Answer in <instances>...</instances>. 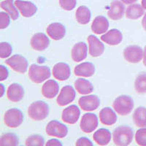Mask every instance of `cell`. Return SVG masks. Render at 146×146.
<instances>
[{
	"instance_id": "1",
	"label": "cell",
	"mask_w": 146,
	"mask_h": 146,
	"mask_svg": "<svg viewBox=\"0 0 146 146\" xmlns=\"http://www.w3.org/2000/svg\"><path fill=\"white\" fill-rule=\"evenodd\" d=\"M134 137V133L131 127L121 126L114 130L113 134V142L115 145L126 146L131 144Z\"/></svg>"
},
{
	"instance_id": "2",
	"label": "cell",
	"mask_w": 146,
	"mask_h": 146,
	"mask_svg": "<svg viewBox=\"0 0 146 146\" xmlns=\"http://www.w3.org/2000/svg\"><path fill=\"white\" fill-rule=\"evenodd\" d=\"M49 106L43 101H36L32 103L28 108V115L34 121H42L48 116Z\"/></svg>"
},
{
	"instance_id": "3",
	"label": "cell",
	"mask_w": 146,
	"mask_h": 146,
	"mask_svg": "<svg viewBox=\"0 0 146 146\" xmlns=\"http://www.w3.org/2000/svg\"><path fill=\"white\" fill-rule=\"evenodd\" d=\"M51 75L50 70L48 66H39L33 64L30 66L29 70V77L32 82L35 83H41Z\"/></svg>"
},
{
	"instance_id": "4",
	"label": "cell",
	"mask_w": 146,
	"mask_h": 146,
	"mask_svg": "<svg viewBox=\"0 0 146 146\" xmlns=\"http://www.w3.org/2000/svg\"><path fill=\"white\" fill-rule=\"evenodd\" d=\"M115 111L121 115H127L134 108V101L129 96L122 95L117 97L113 104Z\"/></svg>"
},
{
	"instance_id": "5",
	"label": "cell",
	"mask_w": 146,
	"mask_h": 146,
	"mask_svg": "<svg viewBox=\"0 0 146 146\" xmlns=\"http://www.w3.org/2000/svg\"><path fill=\"white\" fill-rule=\"evenodd\" d=\"M24 117L23 114L18 108L8 110L4 115V122L5 125L10 128H17L23 123Z\"/></svg>"
},
{
	"instance_id": "6",
	"label": "cell",
	"mask_w": 146,
	"mask_h": 146,
	"mask_svg": "<svg viewBox=\"0 0 146 146\" xmlns=\"http://www.w3.org/2000/svg\"><path fill=\"white\" fill-rule=\"evenodd\" d=\"M45 131L47 135L50 137L64 138L68 134V128L59 121L53 120L48 123Z\"/></svg>"
},
{
	"instance_id": "7",
	"label": "cell",
	"mask_w": 146,
	"mask_h": 146,
	"mask_svg": "<svg viewBox=\"0 0 146 146\" xmlns=\"http://www.w3.org/2000/svg\"><path fill=\"white\" fill-rule=\"evenodd\" d=\"M6 64L10 66L14 71L18 73H25L28 69V62L27 58L21 55L15 54L5 61Z\"/></svg>"
},
{
	"instance_id": "8",
	"label": "cell",
	"mask_w": 146,
	"mask_h": 146,
	"mask_svg": "<svg viewBox=\"0 0 146 146\" xmlns=\"http://www.w3.org/2000/svg\"><path fill=\"white\" fill-rule=\"evenodd\" d=\"M143 50L138 45H130L125 48L123 57L128 62L132 64L139 63L143 58Z\"/></svg>"
},
{
	"instance_id": "9",
	"label": "cell",
	"mask_w": 146,
	"mask_h": 146,
	"mask_svg": "<svg viewBox=\"0 0 146 146\" xmlns=\"http://www.w3.org/2000/svg\"><path fill=\"white\" fill-rule=\"evenodd\" d=\"M80 129L85 133H91L98 126V118L96 114L86 113L82 116L80 121Z\"/></svg>"
},
{
	"instance_id": "10",
	"label": "cell",
	"mask_w": 146,
	"mask_h": 146,
	"mask_svg": "<svg viewBox=\"0 0 146 146\" xmlns=\"http://www.w3.org/2000/svg\"><path fill=\"white\" fill-rule=\"evenodd\" d=\"M76 96V92L71 86L63 87L57 96L56 102L59 106H66L70 102H72Z\"/></svg>"
},
{
	"instance_id": "11",
	"label": "cell",
	"mask_w": 146,
	"mask_h": 146,
	"mask_svg": "<svg viewBox=\"0 0 146 146\" xmlns=\"http://www.w3.org/2000/svg\"><path fill=\"white\" fill-rule=\"evenodd\" d=\"M78 104L84 111H93L100 107V100L96 95H88L80 97Z\"/></svg>"
},
{
	"instance_id": "12",
	"label": "cell",
	"mask_w": 146,
	"mask_h": 146,
	"mask_svg": "<svg viewBox=\"0 0 146 146\" xmlns=\"http://www.w3.org/2000/svg\"><path fill=\"white\" fill-rule=\"evenodd\" d=\"M80 115V110L75 105H70L65 108L62 112V119L64 122L69 124H75L77 123Z\"/></svg>"
},
{
	"instance_id": "13",
	"label": "cell",
	"mask_w": 146,
	"mask_h": 146,
	"mask_svg": "<svg viewBox=\"0 0 146 146\" xmlns=\"http://www.w3.org/2000/svg\"><path fill=\"white\" fill-rule=\"evenodd\" d=\"M30 44L34 50L42 51L48 48L50 45V40L45 34L36 33L32 37Z\"/></svg>"
},
{
	"instance_id": "14",
	"label": "cell",
	"mask_w": 146,
	"mask_h": 146,
	"mask_svg": "<svg viewBox=\"0 0 146 146\" xmlns=\"http://www.w3.org/2000/svg\"><path fill=\"white\" fill-rule=\"evenodd\" d=\"M125 13V7L123 2L118 0H113L110 5V8L108 11V15L112 20H120L123 18Z\"/></svg>"
},
{
	"instance_id": "15",
	"label": "cell",
	"mask_w": 146,
	"mask_h": 146,
	"mask_svg": "<svg viewBox=\"0 0 146 146\" xmlns=\"http://www.w3.org/2000/svg\"><path fill=\"white\" fill-rule=\"evenodd\" d=\"M88 42L89 46V54L92 57H99L105 51V45L94 35L88 36Z\"/></svg>"
},
{
	"instance_id": "16",
	"label": "cell",
	"mask_w": 146,
	"mask_h": 146,
	"mask_svg": "<svg viewBox=\"0 0 146 146\" xmlns=\"http://www.w3.org/2000/svg\"><path fill=\"white\" fill-rule=\"evenodd\" d=\"M71 75V70L67 64L60 62L55 64L53 68V76L55 79L63 81L67 80Z\"/></svg>"
},
{
	"instance_id": "17",
	"label": "cell",
	"mask_w": 146,
	"mask_h": 146,
	"mask_svg": "<svg viewBox=\"0 0 146 146\" xmlns=\"http://www.w3.org/2000/svg\"><path fill=\"white\" fill-rule=\"evenodd\" d=\"M15 5L21 12V15L26 18H29L35 15L37 11V7L34 3L28 1L16 0Z\"/></svg>"
},
{
	"instance_id": "18",
	"label": "cell",
	"mask_w": 146,
	"mask_h": 146,
	"mask_svg": "<svg viewBox=\"0 0 146 146\" xmlns=\"http://www.w3.org/2000/svg\"><path fill=\"white\" fill-rule=\"evenodd\" d=\"M47 34L54 40H62L66 35V28L61 23H52L46 29Z\"/></svg>"
},
{
	"instance_id": "19",
	"label": "cell",
	"mask_w": 146,
	"mask_h": 146,
	"mask_svg": "<svg viewBox=\"0 0 146 146\" xmlns=\"http://www.w3.org/2000/svg\"><path fill=\"white\" fill-rule=\"evenodd\" d=\"M88 47L83 42H80L75 44L72 49L71 56L74 62H80L87 57Z\"/></svg>"
},
{
	"instance_id": "20",
	"label": "cell",
	"mask_w": 146,
	"mask_h": 146,
	"mask_svg": "<svg viewBox=\"0 0 146 146\" xmlns=\"http://www.w3.org/2000/svg\"><path fill=\"white\" fill-rule=\"evenodd\" d=\"M7 96L13 102H20L24 96V89L20 84L13 83L7 88Z\"/></svg>"
},
{
	"instance_id": "21",
	"label": "cell",
	"mask_w": 146,
	"mask_h": 146,
	"mask_svg": "<svg viewBox=\"0 0 146 146\" xmlns=\"http://www.w3.org/2000/svg\"><path fill=\"white\" fill-rule=\"evenodd\" d=\"M101 40L110 45H117L123 40V35L116 29L108 31L101 36Z\"/></svg>"
},
{
	"instance_id": "22",
	"label": "cell",
	"mask_w": 146,
	"mask_h": 146,
	"mask_svg": "<svg viewBox=\"0 0 146 146\" xmlns=\"http://www.w3.org/2000/svg\"><path fill=\"white\" fill-rule=\"evenodd\" d=\"M59 91V86L54 80H48L42 87V94L47 99H53L56 96Z\"/></svg>"
},
{
	"instance_id": "23",
	"label": "cell",
	"mask_w": 146,
	"mask_h": 146,
	"mask_svg": "<svg viewBox=\"0 0 146 146\" xmlns=\"http://www.w3.org/2000/svg\"><path fill=\"white\" fill-rule=\"evenodd\" d=\"M95 72V66L91 62H83L77 65L74 69V73L76 76L89 78L93 76Z\"/></svg>"
},
{
	"instance_id": "24",
	"label": "cell",
	"mask_w": 146,
	"mask_h": 146,
	"mask_svg": "<svg viewBox=\"0 0 146 146\" xmlns=\"http://www.w3.org/2000/svg\"><path fill=\"white\" fill-rule=\"evenodd\" d=\"M117 115L110 108H105L100 112V120L101 123L106 126H112L117 122Z\"/></svg>"
},
{
	"instance_id": "25",
	"label": "cell",
	"mask_w": 146,
	"mask_h": 146,
	"mask_svg": "<svg viewBox=\"0 0 146 146\" xmlns=\"http://www.w3.org/2000/svg\"><path fill=\"white\" fill-rule=\"evenodd\" d=\"M109 28V22L105 16L99 15L94 18L91 24V30L96 35L105 33Z\"/></svg>"
},
{
	"instance_id": "26",
	"label": "cell",
	"mask_w": 146,
	"mask_h": 146,
	"mask_svg": "<svg viewBox=\"0 0 146 146\" xmlns=\"http://www.w3.org/2000/svg\"><path fill=\"white\" fill-rule=\"evenodd\" d=\"M95 143L99 145H107L111 140V133L106 129H100L93 135Z\"/></svg>"
},
{
	"instance_id": "27",
	"label": "cell",
	"mask_w": 146,
	"mask_h": 146,
	"mask_svg": "<svg viewBox=\"0 0 146 146\" xmlns=\"http://www.w3.org/2000/svg\"><path fill=\"white\" fill-rule=\"evenodd\" d=\"M145 13V9L139 4H131L126 8V16L131 20H137L143 16Z\"/></svg>"
},
{
	"instance_id": "28",
	"label": "cell",
	"mask_w": 146,
	"mask_h": 146,
	"mask_svg": "<svg viewBox=\"0 0 146 146\" xmlns=\"http://www.w3.org/2000/svg\"><path fill=\"white\" fill-rule=\"evenodd\" d=\"M75 88L80 94H89L94 91L93 85L90 81L83 78L77 79L75 82Z\"/></svg>"
},
{
	"instance_id": "29",
	"label": "cell",
	"mask_w": 146,
	"mask_h": 146,
	"mask_svg": "<svg viewBox=\"0 0 146 146\" xmlns=\"http://www.w3.org/2000/svg\"><path fill=\"white\" fill-rule=\"evenodd\" d=\"M75 17L78 22L82 25H86L91 21V10L86 6L82 5L78 7L75 13Z\"/></svg>"
},
{
	"instance_id": "30",
	"label": "cell",
	"mask_w": 146,
	"mask_h": 146,
	"mask_svg": "<svg viewBox=\"0 0 146 146\" xmlns=\"http://www.w3.org/2000/svg\"><path fill=\"white\" fill-rule=\"evenodd\" d=\"M133 121L137 127H146V108L139 107L133 113Z\"/></svg>"
},
{
	"instance_id": "31",
	"label": "cell",
	"mask_w": 146,
	"mask_h": 146,
	"mask_svg": "<svg viewBox=\"0 0 146 146\" xmlns=\"http://www.w3.org/2000/svg\"><path fill=\"white\" fill-rule=\"evenodd\" d=\"M0 6L6 13L10 15L12 20L15 21L19 18V13L18 8H16L15 3H13V0H5L1 2Z\"/></svg>"
},
{
	"instance_id": "32",
	"label": "cell",
	"mask_w": 146,
	"mask_h": 146,
	"mask_svg": "<svg viewBox=\"0 0 146 146\" xmlns=\"http://www.w3.org/2000/svg\"><path fill=\"white\" fill-rule=\"evenodd\" d=\"M18 145H19V139L17 135L13 133L4 134L0 138V145L15 146Z\"/></svg>"
},
{
	"instance_id": "33",
	"label": "cell",
	"mask_w": 146,
	"mask_h": 146,
	"mask_svg": "<svg viewBox=\"0 0 146 146\" xmlns=\"http://www.w3.org/2000/svg\"><path fill=\"white\" fill-rule=\"evenodd\" d=\"M135 88L138 94L146 93V72H141L135 79Z\"/></svg>"
},
{
	"instance_id": "34",
	"label": "cell",
	"mask_w": 146,
	"mask_h": 146,
	"mask_svg": "<svg viewBox=\"0 0 146 146\" xmlns=\"http://www.w3.org/2000/svg\"><path fill=\"white\" fill-rule=\"evenodd\" d=\"M25 145L27 146H42L45 144V139L42 136L38 135H33L29 137L26 139Z\"/></svg>"
},
{
	"instance_id": "35",
	"label": "cell",
	"mask_w": 146,
	"mask_h": 146,
	"mask_svg": "<svg viewBox=\"0 0 146 146\" xmlns=\"http://www.w3.org/2000/svg\"><path fill=\"white\" fill-rule=\"evenodd\" d=\"M13 52L12 46L6 42H2L0 43V57L5 58L9 57Z\"/></svg>"
},
{
	"instance_id": "36",
	"label": "cell",
	"mask_w": 146,
	"mask_h": 146,
	"mask_svg": "<svg viewBox=\"0 0 146 146\" xmlns=\"http://www.w3.org/2000/svg\"><path fill=\"white\" fill-rule=\"evenodd\" d=\"M135 141L139 145L146 146V128H142L136 131Z\"/></svg>"
},
{
	"instance_id": "37",
	"label": "cell",
	"mask_w": 146,
	"mask_h": 146,
	"mask_svg": "<svg viewBox=\"0 0 146 146\" xmlns=\"http://www.w3.org/2000/svg\"><path fill=\"white\" fill-rule=\"evenodd\" d=\"M77 0H59L60 7L64 10L70 11L76 7Z\"/></svg>"
},
{
	"instance_id": "38",
	"label": "cell",
	"mask_w": 146,
	"mask_h": 146,
	"mask_svg": "<svg viewBox=\"0 0 146 146\" xmlns=\"http://www.w3.org/2000/svg\"><path fill=\"white\" fill-rule=\"evenodd\" d=\"M0 18H1V23H0V29H6L9 26L10 23V18L7 13H5V12H1L0 13Z\"/></svg>"
},
{
	"instance_id": "39",
	"label": "cell",
	"mask_w": 146,
	"mask_h": 146,
	"mask_svg": "<svg viewBox=\"0 0 146 146\" xmlns=\"http://www.w3.org/2000/svg\"><path fill=\"white\" fill-rule=\"evenodd\" d=\"M77 146H93L92 142L86 137H80L75 143Z\"/></svg>"
},
{
	"instance_id": "40",
	"label": "cell",
	"mask_w": 146,
	"mask_h": 146,
	"mask_svg": "<svg viewBox=\"0 0 146 146\" xmlns=\"http://www.w3.org/2000/svg\"><path fill=\"white\" fill-rule=\"evenodd\" d=\"M9 72L3 65H0V80L3 81L8 78Z\"/></svg>"
},
{
	"instance_id": "41",
	"label": "cell",
	"mask_w": 146,
	"mask_h": 146,
	"mask_svg": "<svg viewBox=\"0 0 146 146\" xmlns=\"http://www.w3.org/2000/svg\"><path fill=\"white\" fill-rule=\"evenodd\" d=\"M46 146H62V143L56 139H51L45 143Z\"/></svg>"
},
{
	"instance_id": "42",
	"label": "cell",
	"mask_w": 146,
	"mask_h": 146,
	"mask_svg": "<svg viewBox=\"0 0 146 146\" xmlns=\"http://www.w3.org/2000/svg\"><path fill=\"white\" fill-rule=\"evenodd\" d=\"M137 0H121V2L124 3L125 5H131V4L136 2Z\"/></svg>"
},
{
	"instance_id": "43",
	"label": "cell",
	"mask_w": 146,
	"mask_h": 146,
	"mask_svg": "<svg viewBox=\"0 0 146 146\" xmlns=\"http://www.w3.org/2000/svg\"><path fill=\"white\" fill-rule=\"evenodd\" d=\"M142 26H143L145 31H146V13L144 15L143 20H142Z\"/></svg>"
},
{
	"instance_id": "44",
	"label": "cell",
	"mask_w": 146,
	"mask_h": 146,
	"mask_svg": "<svg viewBox=\"0 0 146 146\" xmlns=\"http://www.w3.org/2000/svg\"><path fill=\"white\" fill-rule=\"evenodd\" d=\"M143 64L146 66V45L144 48V53H143Z\"/></svg>"
},
{
	"instance_id": "45",
	"label": "cell",
	"mask_w": 146,
	"mask_h": 146,
	"mask_svg": "<svg viewBox=\"0 0 146 146\" xmlns=\"http://www.w3.org/2000/svg\"><path fill=\"white\" fill-rule=\"evenodd\" d=\"M141 5L143 6V7L145 10H146V0H142Z\"/></svg>"
},
{
	"instance_id": "46",
	"label": "cell",
	"mask_w": 146,
	"mask_h": 146,
	"mask_svg": "<svg viewBox=\"0 0 146 146\" xmlns=\"http://www.w3.org/2000/svg\"><path fill=\"white\" fill-rule=\"evenodd\" d=\"M0 86H1V88H2V94H1V96H2L4 94V86L2 84H0Z\"/></svg>"
}]
</instances>
